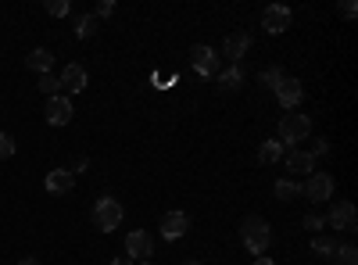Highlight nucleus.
I'll return each instance as SVG.
<instances>
[{
  "instance_id": "1",
  "label": "nucleus",
  "mask_w": 358,
  "mask_h": 265,
  "mask_svg": "<svg viewBox=\"0 0 358 265\" xmlns=\"http://www.w3.org/2000/svg\"><path fill=\"white\" fill-rule=\"evenodd\" d=\"M241 244L251 251V255H265L268 244H273V229L262 215H244L241 219Z\"/></svg>"
},
{
  "instance_id": "2",
  "label": "nucleus",
  "mask_w": 358,
  "mask_h": 265,
  "mask_svg": "<svg viewBox=\"0 0 358 265\" xmlns=\"http://www.w3.org/2000/svg\"><path fill=\"white\" fill-rule=\"evenodd\" d=\"M122 204H118L115 197H101L97 204H94V215H90V219H94V226L101 229V233H111V229H118V226H122Z\"/></svg>"
},
{
  "instance_id": "3",
  "label": "nucleus",
  "mask_w": 358,
  "mask_h": 265,
  "mask_svg": "<svg viewBox=\"0 0 358 265\" xmlns=\"http://www.w3.org/2000/svg\"><path fill=\"white\" fill-rule=\"evenodd\" d=\"M190 65L204 76V79H215L222 72V57L215 47H208V43H194L190 47Z\"/></svg>"
},
{
  "instance_id": "4",
  "label": "nucleus",
  "mask_w": 358,
  "mask_h": 265,
  "mask_svg": "<svg viewBox=\"0 0 358 265\" xmlns=\"http://www.w3.org/2000/svg\"><path fill=\"white\" fill-rule=\"evenodd\" d=\"M308 133H312V119H308V115H283V119H280V143L283 147L308 140Z\"/></svg>"
},
{
  "instance_id": "5",
  "label": "nucleus",
  "mask_w": 358,
  "mask_h": 265,
  "mask_svg": "<svg viewBox=\"0 0 358 265\" xmlns=\"http://www.w3.org/2000/svg\"><path fill=\"white\" fill-rule=\"evenodd\" d=\"M301 197H308L312 204L334 201V176L330 172H312L308 183H301Z\"/></svg>"
},
{
  "instance_id": "6",
  "label": "nucleus",
  "mask_w": 358,
  "mask_h": 265,
  "mask_svg": "<svg viewBox=\"0 0 358 265\" xmlns=\"http://www.w3.org/2000/svg\"><path fill=\"white\" fill-rule=\"evenodd\" d=\"M290 22H294V15H290V8H283V4H268V8L262 11V29H265L268 36L287 33Z\"/></svg>"
},
{
  "instance_id": "7",
  "label": "nucleus",
  "mask_w": 358,
  "mask_h": 265,
  "mask_svg": "<svg viewBox=\"0 0 358 265\" xmlns=\"http://www.w3.org/2000/svg\"><path fill=\"white\" fill-rule=\"evenodd\" d=\"M326 226H334V229H341V233H355V226H358L355 204H351V201H334L330 215H326Z\"/></svg>"
},
{
  "instance_id": "8",
  "label": "nucleus",
  "mask_w": 358,
  "mask_h": 265,
  "mask_svg": "<svg viewBox=\"0 0 358 265\" xmlns=\"http://www.w3.org/2000/svg\"><path fill=\"white\" fill-rule=\"evenodd\" d=\"M155 255V237L147 229H133L126 237V258H140V262H151Z\"/></svg>"
},
{
  "instance_id": "9",
  "label": "nucleus",
  "mask_w": 358,
  "mask_h": 265,
  "mask_svg": "<svg viewBox=\"0 0 358 265\" xmlns=\"http://www.w3.org/2000/svg\"><path fill=\"white\" fill-rule=\"evenodd\" d=\"M276 101H280V108H287V111H294L297 104H301L305 101V86L301 83H297V79H290V76H283L280 79V86H276Z\"/></svg>"
},
{
  "instance_id": "10",
  "label": "nucleus",
  "mask_w": 358,
  "mask_h": 265,
  "mask_svg": "<svg viewBox=\"0 0 358 265\" xmlns=\"http://www.w3.org/2000/svg\"><path fill=\"white\" fill-rule=\"evenodd\" d=\"M47 126H69L72 122V101L69 97H62V94H57V97H47Z\"/></svg>"
},
{
  "instance_id": "11",
  "label": "nucleus",
  "mask_w": 358,
  "mask_h": 265,
  "mask_svg": "<svg viewBox=\"0 0 358 265\" xmlns=\"http://www.w3.org/2000/svg\"><path fill=\"white\" fill-rule=\"evenodd\" d=\"M190 229V215L187 212H165L162 215V237L165 241H179Z\"/></svg>"
},
{
  "instance_id": "12",
  "label": "nucleus",
  "mask_w": 358,
  "mask_h": 265,
  "mask_svg": "<svg viewBox=\"0 0 358 265\" xmlns=\"http://www.w3.org/2000/svg\"><path fill=\"white\" fill-rule=\"evenodd\" d=\"M43 187H47V194H54V197H65V194H72V187H76V176H72L69 169H54V172H47Z\"/></svg>"
},
{
  "instance_id": "13",
  "label": "nucleus",
  "mask_w": 358,
  "mask_h": 265,
  "mask_svg": "<svg viewBox=\"0 0 358 265\" xmlns=\"http://www.w3.org/2000/svg\"><path fill=\"white\" fill-rule=\"evenodd\" d=\"M248 50H251V33H233V36H226V43H222V54L229 57L233 65H241L244 57H248Z\"/></svg>"
},
{
  "instance_id": "14",
  "label": "nucleus",
  "mask_w": 358,
  "mask_h": 265,
  "mask_svg": "<svg viewBox=\"0 0 358 265\" xmlns=\"http://www.w3.org/2000/svg\"><path fill=\"white\" fill-rule=\"evenodd\" d=\"M57 83H62V90H69V94H83L86 90V69L83 65H65V72L57 76Z\"/></svg>"
},
{
  "instance_id": "15",
  "label": "nucleus",
  "mask_w": 358,
  "mask_h": 265,
  "mask_svg": "<svg viewBox=\"0 0 358 265\" xmlns=\"http://www.w3.org/2000/svg\"><path fill=\"white\" fill-rule=\"evenodd\" d=\"M283 158H287V172H294V176H312L315 172L312 151H287Z\"/></svg>"
},
{
  "instance_id": "16",
  "label": "nucleus",
  "mask_w": 358,
  "mask_h": 265,
  "mask_svg": "<svg viewBox=\"0 0 358 265\" xmlns=\"http://www.w3.org/2000/svg\"><path fill=\"white\" fill-rule=\"evenodd\" d=\"M244 79H248L244 65H229V69H222V72H219V86H222L226 94H233V90H241V86H244Z\"/></svg>"
},
{
  "instance_id": "17",
  "label": "nucleus",
  "mask_w": 358,
  "mask_h": 265,
  "mask_svg": "<svg viewBox=\"0 0 358 265\" xmlns=\"http://www.w3.org/2000/svg\"><path fill=\"white\" fill-rule=\"evenodd\" d=\"M25 65L33 69V72H40V76H47V72H50V65H54V54H50L47 47H36V50H29Z\"/></svg>"
},
{
  "instance_id": "18",
  "label": "nucleus",
  "mask_w": 358,
  "mask_h": 265,
  "mask_svg": "<svg viewBox=\"0 0 358 265\" xmlns=\"http://www.w3.org/2000/svg\"><path fill=\"white\" fill-rule=\"evenodd\" d=\"M283 155H287V147H283L280 140H265V143L258 147V162H262V165H276Z\"/></svg>"
},
{
  "instance_id": "19",
  "label": "nucleus",
  "mask_w": 358,
  "mask_h": 265,
  "mask_svg": "<svg viewBox=\"0 0 358 265\" xmlns=\"http://www.w3.org/2000/svg\"><path fill=\"white\" fill-rule=\"evenodd\" d=\"M276 197L280 201H297V197H301V183H297V180H276Z\"/></svg>"
},
{
  "instance_id": "20",
  "label": "nucleus",
  "mask_w": 358,
  "mask_h": 265,
  "mask_svg": "<svg viewBox=\"0 0 358 265\" xmlns=\"http://www.w3.org/2000/svg\"><path fill=\"white\" fill-rule=\"evenodd\" d=\"M72 29H76V36H79V40H90V36L97 33V18H94V15H79Z\"/></svg>"
},
{
  "instance_id": "21",
  "label": "nucleus",
  "mask_w": 358,
  "mask_h": 265,
  "mask_svg": "<svg viewBox=\"0 0 358 265\" xmlns=\"http://www.w3.org/2000/svg\"><path fill=\"white\" fill-rule=\"evenodd\" d=\"M312 251H315V255H322V258H334L337 241H334V237H326V233H319V237L312 241Z\"/></svg>"
},
{
  "instance_id": "22",
  "label": "nucleus",
  "mask_w": 358,
  "mask_h": 265,
  "mask_svg": "<svg viewBox=\"0 0 358 265\" xmlns=\"http://www.w3.org/2000/svg\"><path fill=\"white\" fill-rule=\"evenodd\" d=\"M334 262H337V265H358V251H355V244H337Z\"/></svg>"
},
{
  "instance_id": "23",
  "label": "nucleus",
  "mask_w": 358,
  "mask_h": 265,
  "mask_svg": "<svg viewBox=\"0 0 358 265\" xmlns=\"http://www.w3.org/2000/svg\"><path fill=\"white\" fill-rule=\"evenodd\" d=\"M36 90H40V94H47V97H57V90H62V83H57V79H54V76L47 72V76H40Z\"/></svg>"
},
{
  "instance_id": "24",
  "label": "nucleus",
  "mask_w": 358,
  "mask_h": 265,
  "mask_svg": "<svg viewBox=\"0 0 358 265\" xmlns=\"http://www.w3.org/2000/svg\"><path fill=\"white\" fill-rule=\"evenodd\" d=\"M47 15L50 18H65V15H72V4L69 0H47Z\"/></svg>"
},
{
  "instance_id": "25",
  "label": "nucleus",
  "mask_w": 358,
  "mask_h": 265,
  "mask_svg": "<svg viewBox=\"0 0 358 265\" xmlns=\"http://www.w3.org/2000/svg\"><path fill=\"white\" fill-rule=\"evenodd\" d=\"M15 136L11 133H0V162H8V158H15Z\"/></svg>"
},
{
  "instance_id": "26",
  "label": "nucleus",
  "mask_w": 358,
  "mask_h": 265,
  "mask_svg": "<svg viewBox=\"0 0 358 265\" xmlns=\"http://www.w3.org/2000/svg\"><path fill=\"white\" fill-rule=\"evenodd\" d=\"M280 79H283V72L273 65V69H265V72H262V79H258V83H262V86H268V90H276Z\"/></svg>"
},
{
  "instance_id": "27",
  "label": "nucleus",
  "mask_w": 358,
  "mask_h": 265,
  "mask_svg": "<svg viewBox=\"0 0 358 265\" xmlns=\"http://www.w3.org/2000/svg\"><path fill=\"white\" fill-rule=\"evenodd\" d=\"M301 222H305V229H312V233H319V229L326 226V215H315V212H308V215H305Z\"/></svg>"
},
{
  "instance_id": "28",
  "label": "nucleus",
  "mask_w": 358,
  "mask_h": 265,
  "mask_svg": "<svg viewBox=\"0 0 358 265\" xmlns=\"http://www.w3.org/2000/svg\"><path fill=\"white\" fill-rule=\"evenodd\" d=\"M111 15H115V0H101L97 11H94V18H111Z\"/></svg>"
},
{
  "instance_id": "29",
  "label": "nucleus",
  "mask_w": 358,
  "mask_h": 265,
  "mask_svg": "<svg viewBox=\"0 0 358 265\" xmlns=\"http://www.w3.org/2000/svg\"><path fill=\"white\" fill-rule=\"evenodd\" d=\"M322 155H330V140H315V151H312V158H322Z\"/></svg>"
},
{
  "instance_id": "30",
  "label": "nucleus",
  "mask_w": 358,
  "mask_h": 265,
  "mask_svg": "<svg viewBox=\"0 0 358 265\" xmlns=\"http://www.w3.org/2000/svg\"><path fill=\"white\" fill-rule=\"evenodd\" d=\"M355 11H358L355 0H344V4H341V15H344V18H355Z\"/></svg>"
},
{
  "instance_id": "31",
  "label": "nucleus",
  "mask_w": 358,
  "mask_h": 265,
  "mask_svg": "<svg viewBox=\"0 0 358 265\" xmlns=\"http://www.w3.org/2000/svg\"><path fill=\"white\" fill-rule=\"evenodd\" d=\"M86 165H90V162H86V158H76V162H72V169H69V172H72V176H76V172H86Z\"/></svg>"
},
{
  "instance_id": "32",
  "label": "nucleus",
  "mask_w": 358,
  "mask_h": 265,
  "mask_svg": "<svg viewBox=\"0 0 358 265\" xmlns=\"http://www.w3.org/2000/svg\"><path fill=\"white\" fill-rule=\"evenodd\" d=\"M111 265H133V258H126V255H118V258H111Z\"/></svg>"
},
{
  "instance_id": "33",
  "label": "nucleus",
  "mask_w": 358,
  "mask_h": 265,
  "mask_svg": "<svg viewBox=\"0 0 358 265\" xmlns=\"http://www.w3.org/2000/svg\"><path fill=\"white\" fill-rule=\"evenodd\" d=\"M255 265H276L273 258H255Z\"/></svg>"
},
{
  "instance_id": "34",
  "label": "nucleus",
  "mask_w": 358,
  "mask_h": 265,
  "mask_svg": "<svg viewBox=\"0 0 358 265\" xmlns=\"http://www.w3.org/2000/svg\"><path fill=\"white\" fill-rule=\"evenodd\" d=\"M22 265H40L36 258H22Z\"/></svg>"
},
{
  "instance_id": "35",
  "label": "nucleus",
  "mask_w": 358,
  "mask_h": 265,
  "mask_svg": "<svg viewBox=\"0 0 358 265\" xmlns=\"http://www.w3.org/2000/svg\"><path fill=\"white\" fill-rule=\"evenodd\" d=\"M183 265H201V262H197V258H187V262H183Z\"/></svg>"
},
{
  "instance_id": "36",
  "label": "nucleus",
  "mask_w": 358,
  "mask_h": 265,
  "mask_svg": "<svg viewBox=\"0 0 358 265\" xmlns=\"http://www.w3.org/2000/svg\"><path fill=\"white\" fill-rule=\"evenodd\" d=\"M136 265H155V262H136Z\"/></svg>"
}]
</instances>
